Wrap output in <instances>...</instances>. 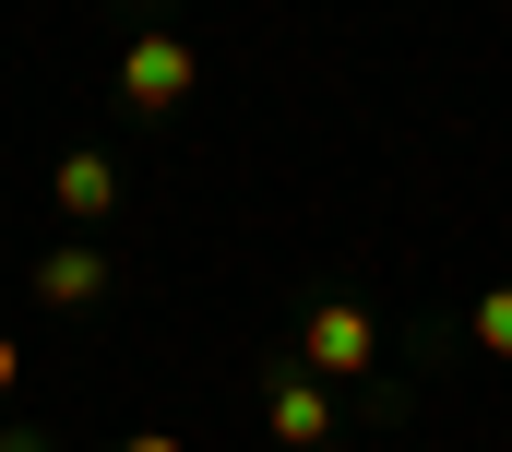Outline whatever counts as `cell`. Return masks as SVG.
Here are the masks:
<instances>
[{
	"mask_svg": "<svg viewBox=\"0 0 512 452\" xmlns=\"http://www.w3.org/2000/svg\"><path fill=\"white\" fill-rule=\"evenodd\" d=\"M298 357H310V381H346V369L382 357V322H370L358 298H322V310L298 322Z\"/></svg>",
	"mask_w": 512,
	"mask_h": 452,
	"instance_id": "cell-1",
	"label": "cell"
},
{
	"mask_svg": "<svg viewBox=\"0 0 512 452\" xmlns=\"http://www.w3.org/2000/svg\"><path fill=\"white\" fill-rule=\"evenodd\" d=\"M191 72H203V60H191V36H167V24L120 48V96H131V108H179V96H191Z\"/></svg>",
	"mask_w": 512,
	"mask_h": 452,
	"instance_id": "cell-2",
	"label": "cell"
},
{
	"mask_svg": "<svg viewBox=\"0 0 512 452\" xmlns=\"http://www.w3.org/2000/svg\"><path fill=\"white\" fill-rule=\"evenodd\" d=\"M36 298H48V310H84V298H108V250H84V238H60V250L36 262Z\"/></svg>",
	"mask_w": 512,
	"mask_h": 452,
	"instance_id": "cell-3",
	"label": "cell"
},
{
	"mask_svg": "<svg viewBox=\"0 0 512 452\" xmlns=\"http://www.w3.org/2000/svg\"><path fill=\"white\" fill-rule=\"evenodd\" d=\"M262 429H274L286 452H322L334 441V393H322V381H286V393L262 405Z\"/></svg>",
	"mask_w": 512,
	"mask_h": 452,
	"instance_id": "cell-4",
	"label": "cell"
},
{
	"mask_svg": "<svg viewBox=\"0 0 512 452\" xmlns=\"http://www.w3.org/2000/svg\"><path fill=\"white\" fill-rule=\"evenodd\" d=\"M48 191H60V215H108V203H120V167H108V155H60Z\"/></svg>",
	"mask_w": 512,
	"mask_h": 452,
	"instance_id": "cell-5",
	"label": "cell"
},
{
	"mask_svg": "<svg viewBox=\"0 0 512 452\" xmlns=\"http://www.w3.org/2000/svg\"><path fill=\"white\" fill-rule=\"evenodd\" d=\"M465 322H477V345H489V357H512V286H489Z\"/></svg>",
	"mask_w": 512,
	"mask_h": 452,
	"instance_id": "cell-6",
	"label": "cell"
},
{
	"mask_svg": "<svg viewBox=\"0 0 512 452\" xmlns=\"http://www.w3.org/2000/svg\"><path fill=\"white\" fill-rule=\"evenodd\" d=\"M12 381H24V345H12V334H0V393H12Z\"/></svg>",
	"mask_w": 512,
	"mask_h": 452,
	"instance_id": "cell-7",
	"label": "cell"
},
{
	"mask_svg": "<svg viewBox=\"0 0 512 452\" xmlns=\"http://www.w3.org/2000/svg\"><path fill=\"white\" fill-rule=\"evenodd\" d=\"M120 452H191V441H167V429H143V441H120Z\"/></svg>",
	"mask_w": 512,
	"mask_h": 452,
	"instance_id": "cell-8",
	"label": "cell"
},
{
	"mask_svg": "<svg viewBox=\"0 0 512 452\" xmlns=\"http://www.w3.org/2000/svg\"><path fill=\"white\" fill-rule=\"evenodd\" d=\"M0 452H48V441H36V429H0Z\"/></svg>",
	"mask_w": 512,
	"mask_h": 452,
	"instance_id": "cell-9",
	"label": "cell"
}]
</instances>
